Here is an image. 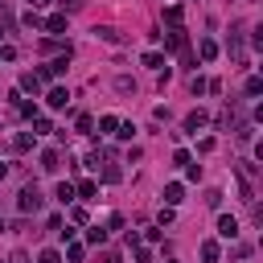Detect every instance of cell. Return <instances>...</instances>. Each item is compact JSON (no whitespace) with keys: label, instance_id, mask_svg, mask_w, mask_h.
I'll return each instance as SVG.
<instances>
[{"label":"cell","instance_id":"d6986e66","mask_svg":"<svg viewBox=\"0 0 263 263\" xmlns=\"http://www.w3.org/2000/svg\"><path fill=\"white\" fill-rule=\"evenodd\" d=\"M62 8H70V13H74V8H83V0H62Z\"/></svg>","mask_w":263,"mask_h":263},{"label":"cell","instance_id":"9a60e30c","mask_svg":"<svg viewBox=\"0 0 263 263\" xmlns=\"http://www.w3.org/2000/svg\"><path fill=\"white\" fill-rule=\"evenodd\" d=\"M41 169H58V152H54V148H50V152H41Z\"/></svg>","mask_w":263,"mask_h":263},{"label":"cell","instance_id":"4fadbf2b","mask_svg":"<svg viewBox=\"0 0 263 263\" xmlns=\"http://www.w3.org/2000/svg\"><path fill=\"white\" fill-rule=\"evenodd\" d=\"M74 193H83V198H87V202H95V193H99V185H95V181H83V185H78Z\"/></svg>","mask_w":263,"mask_h":263},{"label":"cell","instance_id":"e0dca14e","mask_svg":"<svg viewBox=\"0 0 263 263\" xmlns=\"http://www.w3.org/2000/svg\"><path fill=\"white\" fill-rule=\"evenodd\" d=\"M99 128H103V132H116V128H119V119H116V116H103Z\"/></svg>","mask_w":263,"mask_h":263},{"label":"cell","instance_id":"5b68a950","mask_svg":"<svg viewBox=\"0 0 263 263\" xmlns=\"http://www.w3.org/2000/svg\"><path fill=\"white\" fill-rule=\"evenodd\" d=\"M181 17H185V8H181V4H169V8H165V21H169V25H181Z\"/></svg>","mask_w":263,"mask_h":263},{"label":"cell","instance_id":"8992f818","mask_svg":"<svg viewBox=\"0 0 263 263\" xmlns=\"http://www.w3.org/2000/svg\"><path fill=\"white\" fill-rule=\"evenodd\" d=\"M21 87H25V90H33V95H37V90H41V74H21Z\"/></svg>","mask_w":263,"mask_h":263},{"label":"cell","instance_id":"5bb4252c","mask_svg":"<svg viewBox=\"0 0 263 263\" xmlns=\"http://www.w3.org/2000/svg\"><path fill=\"white\" fill-rule=\"evenodd\" d=\"M45 29H50V33H62V29H66V17H62V13H54L50 21H45Z\"/></svg>","mask_w":263,"mask_h":263},{"label":"cell","instance_id":"52a82bcc","mask_svg":"<svg viewBox=\"0 0 263 263\" xmlns=\"http://www.w3.org/2000/svg\"><path fill=\"white\" fill-rule=\"evenodd\" d=\"M165 202H169V205L185 202V189H181V185H169V189H165Z\"/></svg>","mask_w":263,"mask_h":263},{"label":"cell","instance_id":"7c38bea8","mask_svg":"<svg viewBox=\"0 0 263 263\" xmlns=\"http://www.w3.org/2000/svg\"><path fill=\"white\" fill-rule=\"evenodd\" d=\"M202 259L205 263H218V243H202Z\"/></svg>","mask_w":263,"mask_h":263},{"label":"cell","instance_id":"30bf717a","mask_svg":"<svg viewBox=\"0 0 263 263\" xmlns=\"http://www.w3.org/2000/svg\"><path fill=\"white\" fill-rule=\"evenodd\" d=\"M144 66L148 70H165V54H144Z\"/></svg>","mask_w":263,"mask_h":263},{"label":"cell","instance_id":"3957f363","mask_svg":"<svg viewBox=\"0 0 263 263\" xmlns=\"http://www.w3.org/2000/svg\"><path fill=\"white\" fill-rule=\"evenodd\" d=\"M33 144H37V136H33V132H21L17 140H13V148H17V152H29Z\"/></svg>","mask_w":263,"mask_h":263},{"label":"cell","instance_id":"2e32d148","mask_svg":"<svg viewBox=\"0 0 263 263\" xmlns=\"http://www.w3.org/2000/svg\"><path fill=\"white\" fill-rule=\"evenodd\" d=\"M103 238H107V231H103V226H90V231H87V243H103Z\"/></svg>","mask_w":263,"mask_h":263},{"label":"cell","instance_id":"6da1fadb","mask_svg":"<svg viewBox=\"0 0 263 263\" xmlns=\"http://www.w3.org/2000/svg\"><path fill=\"white\" fill-rule=\"evenodd\" d=\"M17 205H21V214H29V210H41V193L33 189V185H25V189H21V198H17Z\"/></svg>","mask_w":263,"mask_h":263},{"label":"cell","instance_id":"8fae6325","mask_svg":"<svg viewBox=\"0 0 263 263\" xmlns=\"http://www.w3.org/2000/svg\"><path fill=\"white\" fill-rule=\"evenodd\" d=\"M66 99H70V95H66L62 87H54V90H50V107H66Z\"/></svg>","mask_w":263,"mask_h":263},{"label":"cell","instance_id":"7a4b0ae2","mask_svg":"<svg viewBox=\"0 0 263 263\" xmlns=\"http://www.w3.org/2000/svg\"><path fill=\"white\" fill-rule=\"evenodd\" d=\"M218 234H222V238H234V234H238V218L222 214V218H218Z\"/></svg>","mask_w":263,"mask_h":263},{"label":"cell","instance_id":"9c48e42d","mask_svg":"<svg viewBox=\"0 0 263 263\" xmlns=\"http://www.w3.org/2000/svg\"><path fill=\"white\" fill-rule=\"evenodd\" d=\"M202 58H205V62H214V58H218V41H210V37H205V41H202Z\"/></svg>","mask_w":263,"mask_h":263},{"label":"cell","instance_id":"ba28073f","mask_svg":"<svg viewBox=\"0 0 263 263\" xmlns=\"http://www.w3.org/2000/svg\"><path fill=\"white\" fill-rule=\"evenodd\" d=\"M58 202H62V205L74 202V185H70V181H62V185H58Z\"/></svg>","mask_w":263,"mask_h":263},{"label":"cell","instance_id":"ac0fdd59","mask_svg":"<svg viewBox=\"0 0 263 263\" xmlns=\"http://www.w3.org/2000/svg\"><path fill=\"white\" fill-rule=\"evenodd\" d=\"M37 263H62V255H58V251H41Z\"/></svg>","mask_w":263,"mask_h":263},{"label":"cell","instance_id":"44dd1931","mask_svg":"<svg viewBox=\"0 0 263 263\" xmlns=\"http://www.w3.org/2000/svg\"><path fill=\"white\" fill-rule=\"evenodd\" d=\"M29 4H45V0H29Z\"/></svg>","mask_w":263,"mask_h":263},{"label":"cell","instance_id":"ffe728a7","mask_svg":"<svg viewBox=\"0 0 263 263\" xmlns=\"http://www.w3.org/2000/svg\"><path fill=\"white\" fill-rule=\"evenodd\" d=\"M4 177H8V165H0V181H4Z\"/></svg>","mask_w":263,"mask_h":263},{"label":"cell","instance_id":"277c9868","mask_svg":"<svg viewBox=\"0 0 263 263\" xmlns=\"http://www.w3.org/2000/svg\"><path fill=\"white\" fill-rule=\"evenodd\" d=\"M202 123H205V111H189L185 116V132H198Z\"/></svg>","mask_w":263,"mask_h":263}]
</instances>
